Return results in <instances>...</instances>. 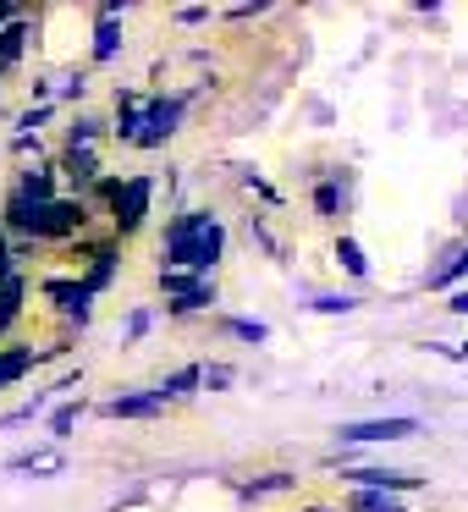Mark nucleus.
Returning <instances> with one entry per match:
<instances>
[{
	"instance_id": "nucleus-1",
	"label": "nucleus",
	"mask_w": 468,
	"mask_h": 512,
	"mask_svg": "<svg viewBox=\"0 0 468 512\" xmlns=\"http://www.w3.org/2000/svg\"><path fill=\"white\" fill-rule=\"evenodd\" d=\"M221 243H226V232H221V221L215 215H182V221H171V232H166V254H171V270L177 276H210L215 270V259H221Z\"/></svg>"
},
{
	"instance_id": "nucleus-2",
	"label": "nucleus",
	"mask_w": 468,
	"mask_h": 512,
	"mask_svg": "<svg viewBox=\"0 0 468 512\" xmlns=\"http://www.w3.org/2000/svg\"><path fill=\"white\" fill-rule=\"evenodd\" d=\"M116 116H122L116 133H122L127 144L155 149V144H166V138L177 133L182 100H166V94H122V100H116Z\"/></svg>"
},
{
	"instance_id": "nucleus-3",
	"label": "nucleus",
	"mask_w": 468,
	"mask_h": 512,
	"mask_svg": "<svg viewBox=\"0 0 468 512\" xmlns=\"http://www.w3.org/2000/svg\"><path fill=\"white\" fill-rule=\"evenodd\" d=\"M12 221L34 237H67L83 226V204H61V199H34V193H17L12 199Z\"/></svg>"
},
{
	"instance_id": "nucleus-4",
	"label": "nucleus",
	"mask_w": 468,
	"mask_h": 512,
	"mask_svg": "<svg viewBox=\"0 0 468 512\" xmlns=\"http://www.w3.org/2000/svg\"><path fill=\"white\" fill-rule=\"evenodd\" d=\"M111 204H116V226H122V232H138V226H144V215H149V182L144 177L116 182Z\"/></svg>"
},
{
	"instance_id": "nucleus-5",
	"label": "nucleus",
	"mask_w": 468,
	"mask_h": 512,
	"mask_svg": "<svg viewBox=\"0 0 468 512\" xmlns=\"http://www.w3.org/2000/svg\"><path fill=\"white\" fill-rule=\"evenodd\" d=\"M413 430H419L413 419H369V424H347L342 441H402Z\"/></svg>"
},
{
	"instance_id": "nucleus-6",
	"label": "nucleus",
	"mask_w": 468,
	"mask_h": 512,
	"mask_svg": "<svg viewBox=\"0 0 468 512\" xmlns=\"http://www.w3.org/2000/svg\"><path fill=\"white\" fill-rule=\"evenodd\" d=\"M166 292L177 298V309L188 314V309H199V303H210L215 298V287H210V276H177V270H166Z\"/></svg>"
},
{
	"instance_id": "nucleus-7",
	"label": "nucleus",
	"mask_w": 468,
	"mask_h": 512,
	"mask_svg": "<svg viewBox=\"0 0 468 512\" xmlns=\"http://www.w3.org/2000/svg\"><path fill=\"white\" fill-rule=\"evenodd\" d=\"M166 408V391H149V397H116L105 413H116V419H149V413Z\"/></svg>"
},
{
	"instance_id": "nucleus-8",
	"label": "nucleus",
	"mask_w": 468,
	"mask_h": 512,
	"mask_svg": "<svg viewBox=\"0 0 468 512\" xmlns=\"http://www.w3.org/2000/svg\"><path fill=\"white\" fill-rule=\"evenodd\" d=\"M347 479H358L364 490H413L419 485L413 474H386V468H358V474H347Z\"/></svg>"
},
{
	"instance_id": "nucleus-9",
	"label": "nucleus",
	"mask_w": 468,
	"mask_h": 512,
	"mask_svg": "<svg viewBox=\"0 0 468 512\" xmlns=\"http://www.w3.org/2000/svg\"><path fill=\"white\" fill-rule=\"evenodd\" d=\"M50 298H61V309H67L72 320H89V287H67V281H56Z\"/></svg>"
},
{
	"instance_id": "nucleus-10",
	"label": "nucleus",
	"mask_w": 468,
	"mask_h": 512,
	"mask_svg": "<svg viewBox=\"0 0 468 512\" xmlns=\"http://www.w3.org/2000/svg\"><path fill=\"white\" fill-rule=\"evenodd\" d=\"M116 12H122V6H105L100 12V34H94V56L100 61L116 56Z\"/></svg>"
},
{
	"instance_id": "nucleus-11",
	"label": "nucleus",
	"mask_w": 468,
	"mask_h": 512,
	"mask_svg": "<svg viewBox=\"0 0 468 512\" xmlns=\"http://www.w3.org/2000/svg\"><path fill=\"white\" fill-rule=\"evenodd\" d=\"M17 298H23V281L6 276V281H0V331H6V325L17 320Z\"/></svg>"
},
{
	"instance_id": "nucleus-12",
	"label": "nucleus",
	"mask_w": 468,
	"mask_h": 512,
	"mask_svg": "<svg viewBox=\"0 0 468 512\" xmlns=\"http://www.w3.org/2000/svg\"><path fill=\"white\" fill-rule=\"evenodd\" d=\"M23 39H28L23 23H6V28H0V61H17V56H23Z\"/></svg>"
},
{
	"instance_id": "nucleus-13",
	"label": "nucleus",
	"mask_w": 468,
	"mask_h": 512,
	"mask_svg": "<svg viewBox=\"0 0 468 512\" xmlns=\"http://www.w3.org/2000/svg\"><path fill=\"white\" fill-rule=\"evenodd\" d=\"M353 512H402V507L386 496V490H358V496H353Z\"/></svg>"
},
{
	"instance_id": "nucleus-14",
	"label": "nucleus",
	"mask_w": 468,
	"mask_h": 512,
	"mask_svg": "<svg viewBox=\"0 0 468 512\" xmlns=\"http://www.w3.org/2000/svg\"><path fill=\"white\" fill-rule=\"evenodd\" d=\"M336 259H342V265H347V270H353V276H364V270H369V259H364V248H358V243H353V237H342V243H336Z\"/></svg>"
},
{
	"instance_id": "nucleus-15",
	"label": "nucleus",
	"mask_w": 468,
	"mask_h": 512,
	"mask_svg": "<svg viewBox=\"0 0 468 512\" xmlns=\"http://www.w3.org/2000/svg\"><path fill=\"white\" fill-rule=\"evenodd\" d=\"M193 386H199V369H182V375H171L160 391H166V402H177V397H188Z\"/></svg>"
},
{
	"instance_id": "nucleus-16",
	"label": "nucleus",
	"mask_w": 468,
	"mask_h": 512,
	"mask_svg": "<svg viewBox=\"0 0 468 512\" xmlns=\"http://www.w3.org/2000/svg\"><path fill=\"white\" fill-rule=\"evenodd\" d=\"M28 364H34V353H6V358H0V386H6V380H17Z\"/></svg>"
},
{
	"instance_id": "nucleus-17",
	"label": "nucleus",
	"mask_w": 468,
	"mask_h": 512,
	"mask_svg": "<svg viewBox=\"0 0 468 512\" xmlns=\"http://www.w3.org/2000/svg\"><path fill=\"white\" fill-rule=\"evenodd\" d=\"M12 468H34V474H61V457L45 452V457H17Z\"/></svg>"
},
{
	"instance_id": "nucleus-18",
	"label": "nucleus",
	"mask_w": 468,
	"mask_h": 512,
	"mask_svg": "<svg viewBox=\"0 0 468 512\" xmlns=\"http://www.w3.org/2000/svg\"><path fill=\"white\" fill-rule=\"evenodd\" d=\"M463 270H468V254H457L452 265H446V270H435L430 281H435V287H446V281H457V276H463Z\"/></svg>"
},
{
	"instance_id": "nucleus-19",
	"label": "nucleus",
	"mask_w": 468,
	"mask_h": 512,
	"mask_svg": "<svg viewBox=\"0 0 468 512\" xmlns=\"http://www.w3.org/2000/svg\"><path fill=\"white\" fill-rule=\"evenodd\" d=\"M232 331L248 336V342H265V325H259V320H232Z\"/></svg>"
},
{
	"instance_id": "nucleus-20",
	"label": "nucleus",
	"mask_w": 468,
	"mask_h": 512,
	"mask_svg": "<svg viewBox=\"0 0 468 512\" xmlns=\"http://www.w3.org/2000/svg\"><path fill=\"white\" fill-rule=\"evenodd\" d=\"M314 309H320V314H347V309H353V298H314Z\"/></svg>"
},
{
	"instance_id": "nucleus-21",
	"label": "nucleus",
	"mask_w": 468,
	"mask_h": 512,
	"mask_svg": "<svg viewBox=\"0 0 468 512\" xmlns=\"http://www.w3.org/2000/svg\"><path fill=\"white\" fill-rule=\"evenodd\" d=\"M72 419H78V408H61V413H56V435H67Z\"/></svg>"
},
{
	"instance_id": "nucleus-22",
	"label": "nucleus",
	"mask_w": 468,
	"mask_h": 512,
	"mask_svg": "<svg viewBox=\"0 0 468 512\" xmlns=\"http://www.w3.org/2000/svg\"><path fill=\"white\" fill-rule=\"evenodd\" d=\"M452 309H457V314H468V292H457V298H452Z\"/></svg>"
},
{
	"instance_id": "nucleus-23",
	"label": "nucleus",
	"mask_w": 468,
	"mask_h": 512,
	"mask_svg": "<svg viewBox=\"0 0 468 512\" xmlns=\"http://www.w3.org/2000/svg\"><path fill=\"white\" fill-rule=\"evenodd\" d=\"M6 276H12V265H6V248H0V281H6Z\"/></svg>"
}]
</instances>
